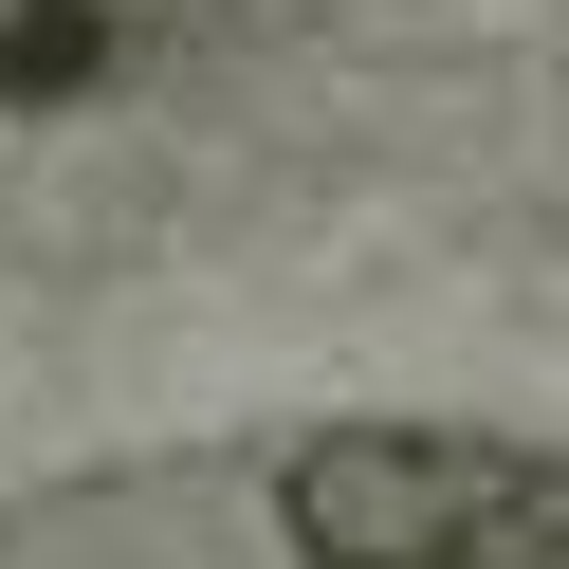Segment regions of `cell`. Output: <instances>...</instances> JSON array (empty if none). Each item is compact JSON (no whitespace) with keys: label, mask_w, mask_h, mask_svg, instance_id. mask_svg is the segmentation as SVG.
<instances>
[{"label":"cell","mask_w":569,"mask_h":569,"mask_svg":"<svg viewBox=\"0 0 569 569\" xmlns=\"http://www.w3.org/2000/svg\"><path fill=\"white\" fill-rule=\"evenodd\" d=\"M276 532L312 569H569V459L496 422H331L276 459Z\"/></svg>","instance_id":"cell-1"},{"label":"cell","mask_w":569,"mask_h":569,"mask_svg":"<svg viewBox=\"0 0 569 569\" xmlns=\"http://www.w3.org/2000/svg\"><path fill=\"white\" fill-rule=\"evenodd\" d=\"M148 0H0V111H74V92L129 74Z\"/></svg>","instance_id":"cell-2"}]
</instances>
